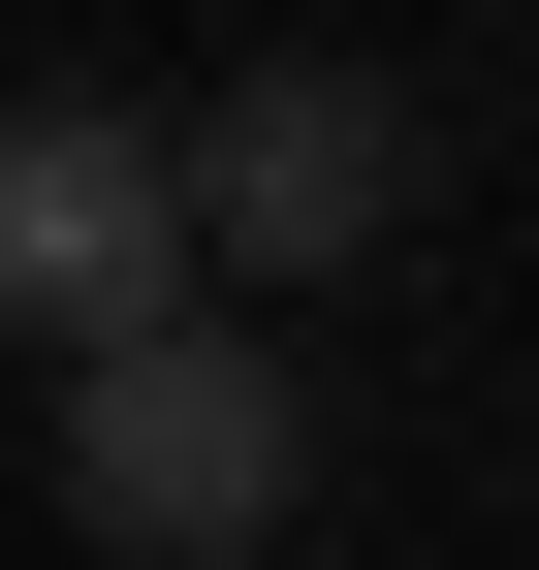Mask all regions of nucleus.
<instances>
[{
  "label": "nucleus",
  "mask_w": 539,
  "mask_h": 570,
  "mask_svg": "<svg viewBox=\"0 0 539 570\" xmlns=\"http://www.w3.org/2000/svg\"><path fill=\"white\" fill-rule=\"evenodd\" d=\"M63 508H96V570H254V539L317 508V381L190 285V317L63 348Z\"/></svg>",
  "instance_id": "obj_1"
},
{
  "label": "nucleus",
  "mask_w": 539,
  "mask_h": 570,
  "mask_svg": "<svg viewBox=\"0 0 539 570\" xmlns=\"http://www.w3.org/2000/svg\"><path fill=\"white\" fill-rule=\"evenodd\" d=\"M190 159V285H350V254H413V96H381V63H254V96H190L159 127Z\"/></svg>",
  "instance_id": "obj_2"
},
{
  "label": "nucleus",
  "mask_w": 539,
  "mask_h": 570,
  "mask_svg": "<svg viewBox=\"0 0 539 570\" xmlns=\"http://www.w3.org/2000/svg\"><path fill=\"white\" fill-rule=\"evenodd\" d=\"M127 317H190L159 96H0V348H127Z\"/></svg>",
  "instance_id": "obj_3"
}]
</instances>
